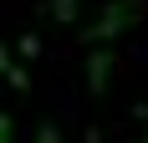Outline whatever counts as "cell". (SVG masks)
<instances>
[{
	"label": "cell",
	"instance_id": "9c48e42d",
	"mask_svg": "<svg viewBox=\"0 0 148 143\" xmlns=\"http://www.w3.org/2000/svg\"><path fill=\"white\" fill-rule=\"evenodd\" d=\"M133 118H143V123H148V102H143V107H133Z\"/></svg>",
	"mask_w": 148,
	"mask_h": 143
},
{
	"label": "cell",
	"instance_id": "52a82bcc",
	"mask_svg": "<svg viewBox=\"0 0 148 143\" xmlns=\"http://www.w3.org/2000/svg\"><path fill=\"white\" fill-rule=\"evenodd\" d=\"M10 128H15V123H10V113L0 107V143H10Z\"/></svg>",
	"mask_w": 148,
	"mask_h": 143
},
{
	"label": "cell",
	"instance_id": "ba28073f",
	"mask_svg": "<svg viewBox=\"0 0 148 143\" xmlns=\"http://www.w3.org/2000/svg\"><path fill=\"white\" fill-rule=\"evenodd\" d=\"M5 67H10V46H0V77H5Z\"/></svg>",
	"mask_w": 148,
	"mask_h": 143
},
{
	"label": "cell",
	"instance_id": "30bf717a",
	"mask_svg": "<svg viewBox=\"0 0 148 143\" xmlns=\"http://www.w3.org/2000/svg\"><path fill=\"white\" fill-rule=\"evenodd\" d=\"M138 143H148V138H138Z\"/></svg>",
	"mask_w": 148,
	"mask_h": 143
},
{
	"label": "cell",
	"instance_id": "8992f818",
	"mask_svg": "<svg viewBox=\"0 0 148 143\" xmlns=\"http://www.w3.org/2000/svg\"><path fill=\"white\" fill-rule=\"evenodd\" d=\"M15 51H21V56L31 61V56H36V51H41V41H36V36H21V46H15Z\"/></svg>",
	"mask_w": 148,
	"mask_h": 143
},
{
	"label": "cell",
	"instance_id": "3957f363",
	"mask_svg": "<svg viewBox=\"0 0 148 143\" xmlns=\"http://www.w3.org/2000/svg\"><path fill=\"white\" fill-rule=\"evenodd\" d=\"M77 10H82V0H51V21H61V26H72Z\"/></svg>",
	"mask_w": 148,
	"mask_h": 143
},
{
	"label": "cell",
	"instance_id": "7a4b0ae2",
	"mask_svg": "<svg viewBox=\"0 0 148 143\" xmlns=\"http://www.w3.org/2000/svg\"><path fill=\"white\" fill-rule=\"evenodd\" d=\"M107 77H112V51L97 46V51L87 56V92H92V97H102V92H107Z\"/></svg>",
	"mask_w": 148,
	"mask_h": 143
},
{
	"label": "cell",
	"instance_id": "277c9868",
	"mask_svg": "<svg viewBox=\"0 0 148 143\" xmlns=\"http://www.w3.org/2000/svg\"><path fill=\"white\" fill-rule=\"evenodd\" d=\"M5 82H10L15 92H26V87H31V72L26 67H5Z\"/></svg>",
	"mask_w": 148,
	"mask_h": 143
},
{
	"label": "cell",
	"instance_id": "6da1fadb",
	"mask_svg": "<svg viewBox=\"0 0 148 143\" xmlns=\"http://www.w3.org/2000/svg\"><path fill=\"white\" fill-rule=\"evenodd\" d=\"M138 15H143V5H138V0H112V5H107V10L97 15L92 26H82V41H87V46H97V41H112V36H123V31L133 26Z\"/></svg>",
	"mask_w": 148,
	"mask_h": 143
},
{
	"label": "cell",
	"instance_id": "5b68a950",
	"mask_svg": "<svg viewBox=\"0 0 148 143\" xmlns=\"http://www.w3.org/2000/svg\"><path fill=\"white\" fill-rule=\"evenodd\" d=\"M36 143H61V128H56V123H51V118H46L41 128H36Z\"/></svg>",
	"mask_w": 148,
	"mask_h": 143
}]
</instances>
